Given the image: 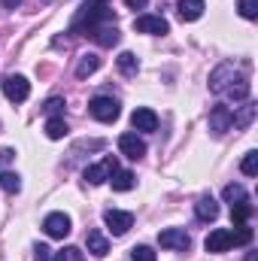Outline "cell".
Masks as SVG:
<instances>
[{
    "mask_svg": "<svg viewBox=\"0 0 258 261\" xmlns=\"http://www.w3.org/2000/svg\"><path fill=\"white\" fill-rule=\"evenodd\" d=\"M252 216V203L246 200V203H234L231 206V222L234 225H246V219Z\"/></svg>",
    "mask_w": 258,
    "mask_h": 261,
    "instance_id": "26",
    "label": "cell"
},
{
    "mask_svg": "<svg viewBox=\"0 0 258 261\" xmlns=\"http://www.w3.org/2000/svg\"><path fill=\"white\" fill-rule=\"evenodd\" d=\"M255 116H258V107L252 103V100H243V107H240V110H237V116H234V128H237V130L249 128Z\"/></svg>",
    "mask_w": 258,
    "mask_h": 261,
    "instance_id": "20",
    "label": "cell"
},
{
    "mask_svg": "<svg viewBox=\"0 0 258 261\" xmlns=\"http://www.w3.org/2000/svg\"><path fill=\"white\" fill-rule=\"evenodd\" d=\"M207 125H210V134H213V137H225L228 130L234 128V113H231V107H213Z\"/></svg>",
    "mask_w": 258,
    "mask_h": 261,
    "instance_id": "6",
    "label": "cell"
},
{
    "mask_svg": "<svg viewBox=\"0 0 258 261\" xmlns=\"http://www.w3.org/2000/svg\"><path fill=\"white\" fill-rule=\"evenodd\" d=\"M113 170H116V161H113V158H104L100 164H88V167H85V182H91V186L110 182Z\"/></svg>",
    "mask_w": 258,
    "mask_h": 261,
    "instance_id": "11",
    "label": "cell"
},
{
    "mask_svg": "<svg viewBox=\"0 0 258 261\" xmlns=\"http://www.w3.org/2000/svg\"><path fill=\"white\" fill-rule=\"evenodd\" d=\"M222 195H225V200H228L231 206H234V203H246V200H249V195H246V189H243V186H237V182L225 186V192H222Z\"/></svg>",
    "mask_w": 258,
    "mask_h": 261,
    "instance_id": "25",
    "label": "cell"
},
{
    "mask_svg": "<svg viewBox=\"0 0 258 261\" xmlns=\"http://www.w3.org/2000/svg\"><path fill=\"white\" fill-rule=\"evenodd\" d=\"M116 64H119V70H122L125 76H137V70H140V61H137L134 52H122V55L116 58Z\"/></svg>",
    "mask_w": 258,
    "mask_h": 261,
    "instance_id": "23",
    "label": "cell"
},
{
    "mask_svg": "<svg viewBox=\"0 0 258 261\" xmlns=\"http://www.w3.org/2000/svg\"><path fill=\"white\" fill-rule=\"evenodd\" d=\"M61 110H64V97H49V100L43 103V113H46L49 119H55V116H61Z\"/></svg>",
    "mask_w": 258,
    "mask_h": 261,
    "instance_id": "28",
    "label": "cell"
},
{
    "mask_svg": "<svg viewBox=\"0 0 258 261\" xmlns=\"http://www.w3.org/2000/svg\"><path fill=\"white\" fill-rule=\"evenodd\" d=\"M18 3H21V0H3V6H6V9H15Z\"/></svg>",
    "mask_w": 258,
    "mask_h": 261,
    "instance_id": "35",
    "label": "cell"
},
{
    "mask_svg": "<svg viewBox=\"0 0 258 261\" xmlns=\"http://www.w3.org/2000/svg\"><path fill=\"white\" fill-rule=\"evenodd\" d=\"M34 261H52V249L46 243H37L34 246Z\"/></svg>",
    "mask_w": 258,
    "mask_h": 261,
    "instance_id": "32",
    "label": "cell"
},
{
    "mask_svg": "<svg viewBox=\"0 0 258 261\" xmlns=\"http://www.w3.org/2000/svg\"><path fill=\"white\" fill-rule=\"evenodd\" d=\"M100 70V58L94 55V52H85L82 58H79V64H76V79H88L91 73H97Z\"/></svg>",
    "mask_w": 258,
    "mask_h": 261,
    "instance_id": "19",
    "label": "cell"
},
{
    "mask_svg": "<svg viewBox=\"0 0 258 261\" xmlns=\"http://www.w3.org/2000/svg\"><path fill=\"white\" fill-rule=\"evenodd\" d=\"M88 37H91V40H94L97 46H107V49H110V46H116V43H119V37H122V34H119L116 21H113V24L107 21V24H97V28H94V31H91Z\"/></svg>",
    "mask_w": 258,
    "mask_h": 261,
    "instance_id": "14",
    "label": "cell"
},
{
    "mask_svg": "<svg viewBox=\"0 0 258 261\" xmlns=\"http://www.w3.org/2000/svg\"><path fill=\"white\" fill-rule=\"evenodd\" d=\"M131 258L134 261H155V249L152 246H134L131 249Z\"/></svg>",
    "mask_w": 258,
    "mask_h": 261,
    "instance_id": "30",
    "label": "cell"
},
{
    "mask_svg": "<svg viewBox=\"0 0 258 261\" xmlns=\"http://www.w3.org/2000/svg\"><path fill=\"white\" fill-rule=\"evenodd\" d=\"M85 246H88V252H91L94 258H104V255L110 252V243H107V237H104L100 231H88V234H85Z\"/></svg>",
    "mask_w": 258,
    "mask_h": 261,
    "instance_id": "16",
    "label": "cell"
},
{
    "mask_svg": "<svg viewBox=\"0 0 258 261\" xmlns=\"http://www.w3.org/2000/svg\"><path fill=\"white\" fill-rule=\"evenodd\" d=\"M52 261H82V252H79L76 246H64V249H61Z\"/></svg>",
    "mask_w": 258,
    "mask_h": 261,
    "instance_id": "31",
    "label": "cell"
},
{
    "mask_svg": "<svg viewBox=\"0 0 258 261\" xmlns=\"http://www.w3.org/2000/svg\"><path fill=\"white\" fill-rule=\"evenodd\" d=\"M158 243H161V249L186 252V249L192 246V237H189L183 228H167V231H161V234H158Z\"/></svg>",
    "mask_w": 258,
    "mask_h": 261,
    "instance_id": "10",
    "label": "cell"
},
{
    "mask_svg": "<svg viewBox=\"0 0 258 261\" xmlns=\"http://www.w3.org/2000/svg\"><path fill=\"white\" fill-rule=\"evenodd\" d=\"M110 182H113V189L116 192H131L134 186H137V179H134V173L131 170H113V176H110Z\"/></svg>",
    "mask_w": 258,
    "mask_h": 261,
    "instance_id": "21",
    "label": "cell"
},
{
    "mask_svg": "<svg viewBox=\"0 0 258 261\" xmlns=\"http://www.w3.org/2000/svg\"><path fill=\"white\" fill-rule=\"evenodd\" d=\"M107 21H113L110 0H85L76 18L70 21V34H91L97 24H107Z\"/></svg>",
    "mask_w": 258,
    "mask_h": 261,
    "instance_id": "1",
    "label": "cell"
},
{
    "mask_svg": "<svg viewBox=\"0 0 258 261\" xmlns=\"http://www.w3.org/2000/svg\"><path fill=\"white\" fill-rule=\"evenodd\" d=\"M194 216H197L200 222H216V216H219V203H216V197L213 195L197 197V203H194Z\"/></svg>",
    "mask_w": 258,
    "mask_h": 261,
    "instance_id": "15",
    "label": "cell"
},
{
    "mask_svg": "<svg viewBox=\"0 0 258 261\" xmlns=\"http://www.w3.org/2000/svg\"><path fill=\"white\" fill-rule=\"evenodd\" d=\"M46 137H49V140H64L67 137V122L61 116H55V119L46 122Z\"/></svg>",
    "mask_w": 258,
    "mask_h": 261,
    "instance_id": "24",
    "label": "cell"
},
{
    "mask_svg": "<svg viewBox=\"0 0 258 261\" xmlns=\"http://www.w3.org/2000/svg\"><path fill=\"white\" fill-rule=\"evenodd\" d=\"M131 125H134V130L152 134V130H158V116H155V110H149V107H137V110L131 113Z\"/></svg>",
    "mask_w": 258,
    "mask_h": 261,
    "instance_id": "12",
    "label": "cell"
},
{
    "mask_svg": "<svg viewBox=\"0 0 258 261\" xmlns=\"http://www.w3.org/2000/svg\"><path fill=\"white\" fill-rule=\"evenodd\" d=\"M88 113L97 119V122H116L119 119V100L116 97H107V94H97L88 100Z\"/></svg>",
    "mask_w": 258,
    "mask_h": 261,
    "instance_id": "3",
    "label": "cell"
},
{
    "mask_svg": "<svg viewBox=\"0 0 258 261\" xmlns=\"http://www.w3.org/2000/svg\"><path fill=\"white\" fill-rule=\"evenodd\" d=\"M225 97H228V100H234V103H240V100H249V79H246V76L234 79V82L225 88Z\"/></svg>",
    "mask_w": 258,
    "mask_h": 261,
    "instance_id": "17",
    "label": "cell"
},
{
    "mask_svg": "<svg viewBox=\"0 0 258 261\" xmlns=\"http://www.w3.org/2000/svg\"><path fill=\"white\" fill-rule=\"evenodd\" d=\"M246 261H255V252H249V255H246Z\"/></svg>",
    "mask_w": 258,
    "mask_h": 261,
    "instance_id": "36",
    "label": "cell"
},
{
    "mask_svg": "<svg viewBox=\"0 0 258 261\" xmlns=\"http://www.w3.org/2000/svg\"><path fill=\"white\" fill-rule=\"evenodd\" d=\"M43 231H46L49 237H55V240H64L67 234L73 231V222H70L67 213H49V216L43 219Z\"/></svg>",
    "mask_w": 258,
    "mask_h": 261,
    "instance_id": "8",
    "label": "cell"
},
{
    "mask_svg": "<svg viewBox=\"0 0 258 261\" xmlns=\"http://www.w3.org/2000/svg\"><path fill=\"white\" fill-rule=\"evenodd\" d=\"M237 12L243 15V18H258V0H237Z\"/></svg>",
    "mask_w": 258,
    "mask_h": 261,
    "instance_id": "27",
    "label": "cell"
},
{
    "mask_svg": "<svg viewBox=\"0 0 258 261\" xmlns=\"http://www.w3.org/2000/svg\"><path fill=\"white\" fill-rule=\"evenodd\" d=\"M0 189L9 192V195H18L21 192V176L12 173V170H0Z\"/></svg>",
    "mask_w": 258,
    "mask_h": 261,
    "instance_id": "22",
    "label": "cell"
},
{
    "mask_svg": "<svg viewBox=\"0 0 258 261\" xmlns=\"http://www.w3.org/2000/svg\"><path fill=\"white\" fill-rule=\"evenodd\" d=\"M104 225L110 228V234L122 237V234H128L131 228H134V216L125 213V210H107L104 213Z\"/></svg>",
    "mask_w": 258,
    "mask_h": 261,
    "instance_id": "9",
    "label": "cell"
},
{
    "mask_svg": "<svg viewBox=\"0 0 258 261\" xmlns=\"http://www.w3.org/2000/svg\"><path fill=\"white\" fill-rule=\"evenodd\" d=\"M125 6L137 12V9H146V6H149V0H125Z\"/></svg>",
    "mask_w": 258,
    "mask_h": 261,
    "instance_id": "33",
    "label": "cell"
},
{
    "mask_svg": "<svg viewBox=\"0 0 258 261\" xmlns=\"http://www.w3.org/2000/svg\"><path fill=\"white\" fill-rule=\"evenodd\" d=\"M3 94L12 103H24L31 97V82L21 73H9V76H3Z\"/></svg>",
    "mask_w": 258,
    "mask_h": 261,
    "instance_id": "4",
    "label": "cell"
},
{
    "mask_svg": "<svg viewBox=\"0 0 258 261\" xmlns=\"http://www.w3.org/2000/svg\"><path fill=\"white\" fill-rule=\"evenodd\" d=\"M15 158V149H0V164H9Z\"/></svg>",
    "mask_w": 258,
    "mask_h": 261,
    "instance_id": "34",
    "label": "cell"
},
{
    "mask_svg": "<svg viewBox=\"0 0 258 261\" xmlns=\"http://www.w3.org/2000/svg\"><path fill=\"white\" fill-rule=\"evenodd\" d=\"M240 170H243L246 176H255V173H258V152H246V158H243Z\"/></svg>",
    "mask_w": 258,
    "mask_h": 261,
    "instance_id": "29",
    "label": "cell"
},
{
    "mask_svg": "<svg viewBox=\"0 0 258 261\" xmlns=\"http://www.w3.org/2000/svg\"><path fill=\"white\" fill-rule=\"evenodd\" d=\"M176 9H179V18L183 21H197L203 15V0H179Z\"/></svg>",
    "mask_w": 258,
    "mask_h": 261,
    "instance_id": "18",
    "label": "cell"
},
{
    "mask_svg": "<svg viewBox=\"0 0 258 261\" xmlns=\"http://www.w3.org/2000/svg\"><path fill=\"white\" fill-rule=\"evenodd\" d=\"M119 149H122V155L131 158V161H140V158L146 155V143H143L137 134H122V137H119Z\"/></svg>",
    "mask_w": 258,
    "mask_h": 261,
    "instance_id": "13",
    "label": "cell"
},
{
    "mask_svg": "<svg viewBox=\"0 0 258 261\" xmlns=\"http://www.w3.org/2000/svg\"><path fill=\"white\" fill-rule=\"evenodd\" d=\"M234 79H240L234 61H222V64L210 73V91H213V94H225V88H228Z\"/></svg>",
    "mask_w": 258,
    "mask_h": 261,
    "instance_id": "5",
    "label": "cell"
},
{
    "mask_svg": "<svg viewBox=\"0 0 258 261\" xmlns=\"http://www.w3.org/2000/svg\"><path fill=\"white\" fill-rule=\"evenodd\" d=\"M246 243H252V228L237 225L234 231H231V228H216V231H210L207 240H203V249L213 252V255H219V252H228L231 246H246Z\"/></svg>",
    "mask_w": 258,
    "mask_h": 261,
    "instance_id": "2",
    "label": "cell"
},
{
    "mask_svg": "<svg viewBox=\"0 0 258 261\" xmlns=\"http://www.w3.org/2000/svg\"><path fill=\"white\" fill-rule=\"evenodd\" d=\"M134 31L137 34H152V37H164L170 31L164 15H137L134 18Z\"/></svg>",
    "mask_w": 258,
    "mask_h": 261,
    "instance_id": "7",
    "label": "cell"
}]
</instances>
